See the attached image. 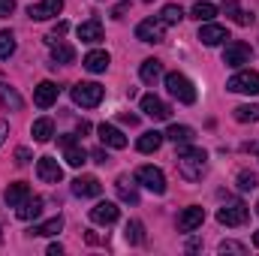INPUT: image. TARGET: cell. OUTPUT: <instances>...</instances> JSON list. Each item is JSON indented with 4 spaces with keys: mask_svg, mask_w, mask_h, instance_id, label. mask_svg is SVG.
I'll use <instances>...</instances> for the list:
<instances>
[{
    "mask_svg": "<svg viewBox=\"0 0 259 256\" xmlns=\"http://www.w3.org/2000/svg\"><path fill=\"white\" fill-rule=\"evenodd\" d=\"M205 160H208V154H205L202 148H190V142L181 145V151H178V169H181V175H184L187 181L202 178V172H205Z\"/></svg>",
    "mask_w": 259,
    "mask_h": 256,
    "instance_id": "1",
    "label": "cell"
},
{
    "mask_svg": "<svg viewBox=\"0 0 259 256\" xmlns=\"http://www.w3.org/2000/svg\"><path fill=\"white\" fill-rule=\"evenodd\" d=\"M166 91H169L178 103H184V106H193L196 103L193 81H190L187 75H181V72H169V75H166Z\"/></svg>",
    "mask_w": 259,
    "mask_h": 256,
    "instance_id": "2",
    "label": "cell"
},
{
    "mask_svg": "<svg viewBox=\"0 0 259 256\" xmlns=\"http://www.w3.org/2000/svg\"><path fill=\"white\" fill-rule=\"evenodd\" d=\"M103 97H106V88H103V84H97V81H78V84L72 88V100H75L78 106H84V109L100 106V103H103Z\"/></svg>",
    "mask_w": 259,
    "mask_h": 256,
    "instance_id": "3",
    "label": "cell"
},
{
    "mask_svg": "<svg viewBox=\"0 0 259 256\" xmlns=\"http://www.w3.org/2000/svg\"><path fill=\"white\" fill-rule=\"evenodd\" d=\"M226 91L256 97V94H259V72H253V69H241V72H235V75L226 81Z\"/></svg>",
    "mask_w": 259,
    "mask_h": 256,
    "instance_id": "4",
    "label": "cell"
},
{
    "mask_svg": "<svg viewBox=\"0 0 259 256\" xmlns=\"http://www.w3.org/2000/svg\"><path fill=\"white\" fill-rule=\"evenodd\" d=\"M247 217H250V208H247L244 202H238V199L226 202V205L217 211V220H220L223 226H241V223H247Z\"/></svg>",
    "mask_w": 259,
    "mask_h": 256,
    "instance_id": "5",
    "label": "cell"
},
{
    "mask_svg": "<svg viewBox=\"0 0 259 256\" xmlns=\"http://www.w3.org/2000/svg\"><path fill=\"white\" fill-rule=\"evenodd\" d=\"M136 181L145 187V190H151V193H166V175L157 169V166H139L136 169Z\"/></svg>",
    "mask_w": 259,
    "mask_h": 256,
    "instance_id": "6",
    "label": "cell"
},
{
    "mask_svg": "<svg viewBox=\"0 0 259 256\" xmlns=\"http://www.w3.org/2000/svg\"><path fill=\"white\" fill-rule=\"evenodd\" d=\"M58 142L64 145V160L72 166V169H78V166H84V163H88V151L75 142V136H61Z\"/></svg>",
    "mask_w": 259,
    "mask_h": 256,
    "instance_id": "7",
    "label": "cell"
},
{
    "mask_svg": "<svg viewBox=\"0 0 259 256\" xmlns=\"http://www.w3.org/2000/svg\"><path fill=\"white\" fill-rule=\"evenodd\" d=\"M247 61H250V46H247V42H238V39H235V42H226V49H223V64L238 69V66H244Z\"/></svg>",
    "mask_w": 259,
    "mask_h": 256,
    "instance_id": "8",
    "label": "cell"
},
{
    "mask_svg": "<svg viewBox=\"0 0 259 256\" xmlns=\"http://www.w3.org/2000/svg\"><path fill=\"white\" fill-rule=\"evenodd\" d=\"M61 9H64V0H39V3L27 6V15L33 21H49V18L61 15Z\"/></svg>",
    "mask_w": 259,
    "mask_h": 256,
    "instance_id": "9",
    "label": "cell"
},
{
    "mask_svg": "<svg viewBox=\"0 0 259 256\" xmlns=\"http://www.w3.org/2000/svg\"><path fill=\"white\" fill-rule=\"evenodd\" d=\"M163 27L166 24L160 18H145L136 27V39H142V42H163Z\"/></svg>",
    "mask_w": 259,
    "mask_h": 256,
    "instance_id": "10",
    "label": "cell"
},
{
    "mask_svg": "<svg viewBox=\"0 0 259 256\" xmlns=\"http://www.w3.org/2000/svg\"><path fill=\"white\" fill-rule=\"evenodd\" d=\"M118 214H121V208H118L115 202H97V205L88 211V217H91L94 223H100V226H112V223L118 220Z\"/></svg>",
    "mask_w": 259,
    "mask_h": 256,
    "instance_id": "11",
    "label": "cell"
},
{
    "mask_svg": "<svg viewBox=\"0 0 259 256\" xmlns=\"http://www.w3.org/2000/svg\"><path fill=\"white\" fill-rule=\"evenodd\" d=\"M36 175H39L46 184H58V181L64 178V169H61V163H58L55 157H39V163H36Z\"/></svg>",
    "mask_w": 259,
    "mask_h": 256,
    "instance_id": "12",
    "label": "cell"
},
{
    "mask_svg": "<svg viewBox=\"0 0 259 256\" xmlns=\"http://www.w3.org/2000/svg\"><path fill=\"white\" fill-rule=\"evenodd\" d=\"M199 39H202V46H220L223 39H229V30H226L223 24H211V21H205V24L199 27Z\"/></svg>",
    "mask_w": 259,
    "mask_h": 256,
    "instance_id": "13",
    "label": "cell"
},
{
    "mask_svg": "<svg viewBox=\"0 0 259 256\" xmlns=\"http://www.w3.org/2000/svg\"><path fill=\"white\" fill-rule=\"evenodd\" d=\"M58 94H61V88H58L55 81H39V84L33 88V103H36L39 109H49V106L58 100Z\"/></svg>",
    "mask_w": 259,
    "mask_h": 256,
    "instance_id": "14",
    "label": "cell"
},
{
    "mask_svg": "<svg viewBox=\"0 0 259 256\" xmlns=\"http://www.w3.org/2000/svg\"><path fill=\"white\" fill-rule=\"evenodd\" d=\"M142 112H145L148 118H154V121H166V118H169V106H166L160 97H154V94H145V97H142Z\"/></svg>",
    "mask_w": 259,
    "mask_h": 256,
    "instance_id": "15",
    "label": "cell"
},
{
    "mask_svg": "<svg viewBox=\"0 0 259 256\" xmlns=\"http://www.w3.org/2000/svg\"><path fill=\"white\" fill-rule=\"evenodd\" d=\"M97 133H100V142H103L106 148H118V151H121V148H127V136L115 127V124H100Z\"/></svg>",
    "mask_w": 259,
    "mask_h": 256,
    "instance_id": "16",
    "label": "cell"
},
{
    "mask_svg": "<svg viewBox=\"0 0 259 256\" xmlns=\"http://www.w3.org/2000/svg\"><path fill=\"white\" fill-rule=\"evenodd\" d=\"M72 193L81 196V199L100 196V193H103V184H100V178H94V175H78V178L72 181Z\"/></svg>",
    "mask_w": 259,
    "mask_h": 256,
    "instance_id": "17",
    "label": "cell"
},
{
    "mask_svg": "<svg viewBox=\"0 0 259 256\" xmlns=\"http://www.w3.org/2000/svg\"><path fill=\"white\" fill-rule=\"evenodd\" d=\"M202 220H205V211L199 208V205H190V208H184V214L178 217V229L181 232H193L202 226Z\"/></svg>",
    "mask_w": 259,
    "mask_h": 256,
    "instance_id": "18",
    "label": "cell"
},
{
    "mask_svg": "<svg viewBox=\"0 0 259 256\" xmlns=\"http://www.w3.org/2000/svg\"><path fill=\"white\" fill-rule=\"evenodd\" d=\"M15 214H18V220H33V217H39V214H42V199H39V196H27V199L15 208Z\"/></svg>",
    "mask_w": 259,
    "mask_h": 256,
    "instance_id": "19",
    "label": "cell"
},
{
    "mask_svg": "<svg viewBox=\"0 0 259 256\" xmlns=\"http://www.w3.org/2000/svg\"><path fill=\"white\" fill-rule=\"evenodd\" d=\"M27 196H30V187H27L24 181H15V184H9V187H6V193H3V199H6V205H9V208H18V205H21Z\"/></svg>",
    "mask_w": 259,
    "mask_h": 256,
    "instance_id": "20",
    "label": "cell"
},
{
    "mask_svg": "<svg viewBox=\"0 0 259 256\" xmlns=\"http://www.w3.org/2000/svg\"><path fill=\"white\" fill-rule=\"evenodd\" d=\"M163 139H166L163 133H157V130H148V133H142V136H139L136 148H139L142 154H154V151H157V148L163 145Z\"/></svg>",
    "mask_w": 259,
    "mask_h": 256,
    "instance_id": "21",
    "label": "cell"
},
{
    "mask_svg": "<svg viewBox=\"0 0 259 256\" xmlns=\"http://www.w3.org/2000/svg\"><path fill=\"white\" fill-rule=\"evenodd\" d=\"M0 103H3V109H9V112H21V109H24L21 94H18L15 88H9V84H0Z\"/></svg>",
    "mask_w": 259,
    "mask_h": 256,
    "instance_id": "22",
    "label": "cell"
},
{
    "mask_svg": "<svg viewBox=\"0 0 259 256\" xmlns=\"http://www.w3.org/2000/svg\"><path fill=\"white\" fill-rule=\"evenodd\" d=\"M78 39H81V42H100V39H103V24H100L97 18L78 24Z\"/></svg>",
    "mask_w": 259,
    "mask_h": 256,
    "instance_id": "23",
    "label": "cell"
},
{
    "mask_svg": "<svg viewBox=\"0 0 259 256\" xmlns=\"http://www.w3.org/2000/svg\"><path fill=\"white\" fill-rule=\"evenodd\" d=\"M139 75H142L145 84H157V78L163 75V64L154 61V58H148V61H142V66H139Z\"/></svg>",
    "mask_w": 259,
    "mask_h": 256,
    "instance_id": "24",
    "label": "cell"
},
{
    "mask_svg": "<svg viewBox=\"0 0 259 256\" xmlns=\"http://www.w3.org/2000/svg\"><path fill=\"white\" fill-rule=\"evenodd\" d=\"M223 12L235 21V24H241V27H247V24H253V15H247V12H241V6H238V0H223Z\"/></svg>",
    "mask_w": 259,
    "mask_h": 256,
    "instance_id": "25",
    "label": "cell"
},
{
    "mask_svg": "<svg viewBox=\"0 0 259 256\" xmlns=\"http://www.w3.org/2000/svg\"><path fill=\"white\" fill-rule=\"evenodd\" d=\"M81 64H84L88 72H106L109 69V55L106 52H88Z\"/></svg>",
    "mask_w": 259,
    "mask_h": 256,
    "instance_id": "26",
    "label": "cell"
},
{
    "mask_svg": "<svg viewBox=\"0 0 259 256\" xmlns=\"http://www.w3.org/2000/svg\"><path fill=\"white\" fill-rule=\"evenodd\" d=\"M163 136H166V139H172L175 145H187V142H193V139H196L193 127H184V124H172Z\"/></svg>",
    "mask_w": 259,
    "mask_h": 256,
    "instance_id": "27",
    "label": "cell"
},
{
    "mask_svg": "<svg viewBox=\"0 0 259 256\" xmlns=\"http://www.w3.org/2000/svg\"><path fill=\"white\" fill-rule=\"evenodd\" d=\"M30 133H33V142H49L55 136V121L52 118H39V121H33Z\"/></svg>",
    "mask_w": 259,
    "mask_h": 256,
    "instance_id": "28",
    "label": "cell"
},
{
    "mask_svg": "<svg viewBox=\"0 0 259 256\" xmlns=\"http://www.w3.org/2000/svg\"><path fill=\"white\" fill-rule=\"evenodd\" d=\"M232 118H235L238 124H256V121H259V106L244 103V106H238V109L232 112Z\"/></svg>",
    "mask_w": 259,
    "mask_h": 256,
    "instance_id": "29",
    "label": "cell"
},
{
    "mask_svg": "<svg viewBox=\"0 0 259 256\" xmlns=\"http://www.w3.org/2000/svg\"><path fill=\"white\" fill-rule=\"evenodd\" d=\"M61 229H64V217L58 214V217H52V220H46V223L33 226V229H30V235H58Z\"/></svg>",
    "mask_w": 259,
    "mask_h": 256,
    "instance_id": "30",
    "label": "cell"
},
{
    "mask_svg": "<svg viewBox=\"0 0 259 256\" xmlns=\"http://www.w3.org/2000/svg\"><path fill=\"white\" fill-rule=\"evenodd\" d=\"M52 61H55V66H58V64H72V61H75V49H72V46H66V42L52 46Z\"/></svg>",
    "mask_w": 259,
    "mask_h": 256,
    "instance_id": "31",
    "label": "cell"
},
{
    "mask_svg": "<svg viewBox=\"0 0 259 256\" xmlns=\"http://www.w3.org/2000/svg\"><path fill=\"white\" fill-rule=\"evenodd\" d=\"M115 190H118V196H121V202L139 205V193H136V187L130 184L127 178H118V181H115Z\"/></svg>",
    "mask_w": 259,
    "mask_h": 256,
    "instance_id": "32",
    "label": "cell"
},
{
    "mask_svg": "<svg viewBox=\"0 0 259 256\" xmlns=\"http://www.w3.org/2000/svg\"><path fill=\"white\" fill-rule=\"evenodd\" d=\"M190 12H193L196 21H211V18L217 15V6H214V3H205V0H199V3H193V9H190Z\"/></svg>",
    "mask_w": 259,
    "mask_h": 256,
    "instance_id": "33",
    "label": "cell"
},
{
    "mask_svg": "<svg viewBox=\"0 0 259 256\" xmlns=\"http://www.w3.org/2000/svg\"><path fill=\"white\" fill-rule=\"evenodd\" d=\"M181 18H184V9H181L178 3H166L163 12H160V21H163V24H178Z\"/></svg>",
    "mask_w": 259,
    "mask_h": 256,
    "instance_id": "34",
    "label": "cell"
},
{
    "mask_svg": "<svg viewBox=\"0 0 259 256\" xmlns=\"http://www.w3.org/2000/svg\"><path fill=\"white\" fill-rule=\"evenodd\" d=\"M124 235H127L130 244H142V241H145V235H142V223H139V220H130L127 229H124Z\"/></svg>",
    "mask_w": 259,
    "mask_h": 256,
    "instance_id": "35",
    "label": "cell"
},
{
    "mask_svg": "<svg viewBox=\"0 0 259 256\" xmlns=\"http://www.w3.org/2000/svg\"><path fill=\"white\" fill-rule=\"evenodd\" d=\"M12 52H15V36H12V30H3L0 33V58L6 61Z\"/></svg>",
    "mask_w": 259,
    "mask_h": 256,
    "instance_id": "36",
    "label": "cell"
},
{
    "mask_svg": "<svg viewBox=\"0 0 259 256\" xmlns=\"http://www.w3.org/2000/svg\"><path fill=\"white\" fill-rule=\"evenodd\" d=\"M256 175H253V172H241V175H238V190H256Z\"/></svg>",
    "mask_w": 259,
    "mask_h": 256,
    "instance_id": "37",
    "label": "cell"
},
{
    "mask_svg": "<svg viewBox=\"0 0 259 256\" xmlns=\"http://www.w3.org/2000/svg\"><path fill=\"white\" fill-rule=\"evenodd\" d=\"M217 250H220V253H247V247L238 244V241H220Z\"/></svg>",
    "mask_w": 259,
    "mask_h": 256,
    "instance_id": "38",
    "label": "cell"
},
{
    "mask_svg": "<svg viewBox=\"0 0 259 256\" xmlns=\"http://www.w3.org/2000/svg\"><path fill=\"white\" fill-rule=\"evenodd\" d=\"M66 30H69V24H66V21H58V24H55V30L49 33V42L55 46V42H58V36H64Z\"/></svg>",
    "mask_w": 259,
    "mask_h": 256,
    "instance_id": "39",
    "label": "cell"
},
{
    "mask_svg": "<svg viewBox=\"0 0 259 256\" xmlns=\"http://www.w3.org/2000/svg\"><path fill=\"white\" fill-rule=\"evenodd\" d=\"M15 12V0H0V18H9Z\"/></svg>",
    "mask_w": 259,
    "mask_h": 256,
    "instance_id": "40",
    "label": "cell"
},
{
    "mask_svg": "<svg viewBox=\"0 0 259 256\" xmlns=\"http://www.w3.org/2000/svg\"><path fill=\"white\" fill-rule=\"evenodd\" d=\"M15 163H18V166L30 163V151H27V148H15Z\"/></svg>",
    "mask_w": 259,
    "mask_h": 256,
    "instance_id": "41",
    "label": "cell"
},
{
    "mask_svg": "<svg viewBox=\"0 0 259 256\" xmlns=\"http://www.w3.org/2000/svg\"><path fill=\"white\" fill-rule=\"evenodd\" d=\"M91 157H94V163H103V166L109 163V154H106L103 148H97V151H91Z\"/></svg>",
    "mask_w": 259,
    "mask_h": 256,
    "instance_id": "42",
    "label": "cell"
},
{
    "mask_svg": "<svg viewBox=\"0 0 259 256\" xmlns=\"http://www.w3.org/2000/svg\"><path fill=\"white\" fill-rule=\"evenodd\" d=\"M124 12H130V3H118L112 9V18H124Z\"/></svg>",
    "mask_w": 259,
    "mask_h": 256,
    "instance_id": "43",
    "label": "cell"
},
{
    "mask_svg": "<svg viewBox=\"0 0 259 256\" xmlns=\"http://www.w3.org/2000/svg\"><path fill=\"white\" fill-rule=\"evenodd\" d=\"M121 121H124V124H130V127H136V124H139V118H136V115H130V112H124V115H121Z\"/></svg>",
    "mask_w": 259,
    "mask_h": 256,
    "instance_id": "44",
    "label": "cell"
},
{
    "mask_svg": "<svg viewBox=\"0 0 259 256\" xmlns=\"http://www.w3.org/2000/svg\"><path fill=\"white\" fill-rule=\"evenodd\" d=\"M6 136H9V124H6V121H0V145L6 142Z\"/></svg>",
    "mask_w": 259,
    "mask_h": 256,
    "instance_id": "45",
    "label": "cell"
},
{
    "mask_svg": "<svg viewBox=\"0 0 259 256\" xmlns=\"http://www.w3.org/2000/svg\"><path fill=\"white\" fill-rule=\"evenodd\" d=\"M64 253V247H61V244H52V247H49V256H61Z\"/></svg>",
    "mask_w": 259,
    "mask_h": 256,
    "instance_id": "46",
    "label": "cell"
},
{
    "mask_svg": "<svg viewBox=\"0 0 259 256\" xmlns=\"http://www.w3.org/2000/svg\"><path fill=\"white\" fill-rule=\"evenodd\" d=\"M84 133H91V124H88V121H81V124H78V136H84Z\"/></svg>",
    "mask_w": 259,
    "mask_h": 256,
    "instance_id": "47",
    "label": "cell"
},
{
    "mask_svg": "<svg viewBox=\"0 0 259 256\" xmlns=\"http://www.w3.org/2000/svg\"><path fill=\"white\" fill-rule=\"evenodd\" d=\"M253 247H259V229L253 232Z\"/></svg>",
    "mask_w": 259,
    "mask_h": 256,
    "instance_id": "48",
    "label": "cell"
},
{
    "mask_svg": "<svg viewBox=\"0 0 259 256\" xmlns=\"http://www.w3.org/2000/svg\"><path fill=\"white\" fill-rule=\"evenodd\" d=\"M256 214H259V202H256Z\"/></svg>",
    "mask_w": 259,
    "mask_h": 256,
    "instance_id": "49",
    "label": "cell"
},
{
    "mask_svg": "<svg viewBox=\"0 0 259 256\" xmlns=\"http://www.w3.org/2000/svg\"><path fill=\"white\" fill-rule=\"evenodd\" d=\"M0 238H3V235H0Z\"/></svg>",
    "mask_w": 259,
    "mask_h": 256,
    "instance_id": "50",
    "label": "cell"
}]
</instances>
